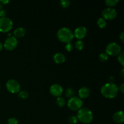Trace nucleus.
<instances>
[{
    "mask_svg": "<svg viewBox=\"0 0 124 124\" xmlns=\"http://www.w3.org/2000/svg\"><path fill=\"white\" fill-rule=\"evenodd\" d=\"M119 92L118 87L113 82H108L102 86L101 93L102 95L108 99L115 98Z\"/></svg>",
    "mask_w": 124,
    "mask_h": 124,
    "instance_id": "f257e3e1",
    "label": "nucleus"
},
{
    "mask_svg": "<svg viewBox=\"0 0 124 124\" xmlns=\"http://www.w3.org/2000/svg\"><path fill=\"white\" fill-rule=\"evenodd\" d=\"M78 120L84 124H90L93 119V114L87 108H81L78 110L76 116Z\"/></svg>",
    "mask_w": 124,
    "mask_h": 124,
    "instance_id": "f03ea898",
    "label": "nucleus"
},
{
    "mask_svg": "<svg viewBox=\"0 0 124 124\" xmlns=\"http://www.w3.org/2000/svg\"><path fill=\"white\" fill-rule=\"evenodd\" d=\"M58 39L62 42L68 43L70 42L74 38L73 33L68 27L61 28L57 33Z\"/></svg>",
    "mask_w": 124,
    "mask_h": 124,
    "instance_id": "7ed1b4c3",
    "label": "nucleus"
},
{
    "mask_svg": "<svg viewBox=\"0 0 124 124\" xmlns=\"http://www.w3.org/2000/svg\"><path fill=\"white\" fill-rule=\"evenodd\" d=\"M82 105H83L82 100L77 96H74L69 99L67 102L68 107L72 111H78L82 108Z\"/></svg>",
    "mask_w": 124,
    "mask_h": 124,
    "instance_id": "20e7f679",
    "label": "nucleus"
},
{
    "mask_svg": "<svg viewBox=\"0 0 124 124\" xmlns=\"http://www.w3.org/2000/svg\"><path fill=\"white\" fill-rule=\"evenodd\" d=\"M13 27V22L7 17L0 18V31L6 33L9 31Z\"/></svg>",
    "mask_w": 124,
    "mask_h": 124,
    "instance_id": "39448f33",
    "label": "nucleus"
},
{
    "mask_svg": "<svg viewBox=\"0 0 124 124\" xmlns=\"http://www.w3.org/2000/svg\"><path fill=\"white\" fill-rule=\"evenodd\" d=\"M121 52V46L116 42H111L107 46L105 53L108 55L116 56Z\"/></svg>",
    "mask_w": 124,
    "mask_h": 124,
    "instance_id": "423d86ee",
    "label": "nucleus"
},
{
    "mask_svg": "<svg viewBox=\"0 0 124 124\" xmlns=\"http://www.w3.org/2000/svg\"><path fill=\"white\" fill-rule=\"evenodd\" d=\"M6 88L11 93L15 94L20 91V84L15 79H10L6 82Z\"/></svg>",
    "mask_w": 124,
    "mask_h": 124,
    "instance_id": "0eeeda50",
    "label": "nucleus"
},
{
    "mask_svg": "<svg viewBox=\"0 0 124 124\" xmlns=\"http://www.w3.org/2000/svg\"><path fill=\"white\" fill-rule=\"evenodd\" d=\"M18 45V40L15 36H9L7 38L4 43V47L7 50H13Z\"/></svg>",
    "mask_w": 124,
    "mask_h": 124,
    "instance_id": "6e6552de",
    "label": "nucleus"
},
{
    "mask_svg": "<svg viewBox=\"0 0 124 124\" xmlns=\"http://www.w3.org/2000/svg\"><path fill=\"white\" fill-rule=\"evenodd\" d=\"M102 16L103 18L105 20H113L117 16V11L113 8H105L102 11Z\"/></svg>",
    "mask_w": 124,
    "mask_h": 124,
    "instance_id": "1a4fd4ad",
    "label": "nucleus"
},
{
    "mask_svg": "<svg viewBox=\"0 0 124 124\" xmlns=\"http://www.w3.org/2000/svg\"><path fill=\"white\" fill-rule=\"evenodd\" d=\"M63 88L61 85L58 84H53L50 88V93L54 97H59L63 93Z\"/></svg>",
    "mask_w": 124,
    "mask_h": 124,
    "instance_id": "9d476101",
    "label": "nucleus"
},
{
    "mask_svg": "<svg viewBox=\"0 0 124 124\" xmlns=\"http://www.w3.org/2000/svg\"><path fill=\"white\" fill-rule=\"evenodd\" d=\"M87 33V30L85 27L79 26L75 29L73 35L78 40H81L82 39L84 38L85 37Z\"/></svg>",
    "mask_w": 124,
    "mask_h": 124,
    "instance_id": "9b49d317",
    "label": "nucleus"
},
{
    "mask_svg": "<svg viewBox=\"0 0 124 124\" xmlns=\"http://www.w3.org/2000/svg\"><path fill=\"white\" fill-rule=\"evenodd\" d=\"M113 120L117 124H122L124 122V113L123 111H116L113 115Z\"/></svg>",
    "mask_w": 124,
    "mask_h": 124,
    "instance_id": "f8f14e48",
    "label": "nucleus"
},
{
    "mask_svg": "<svg viewBox=\"0 0 124 124\" xmlns=\"http://www.w3.org/2000/svg\"><path fill=\"white\" fill-rule=\"evenodd\" d=\"M78 94L79 98H81V99H85L90 95V90L88 87H83L79 90Z\"/></svg>",
    "mask_w": 124,
    "mask_h": 124,
    "instance_id": "ddd939ff",
    "label": "nucleus"
},
{
    "mask_svg": "<svg viewBox=\"0 0 124 124\" xmlns=\"http://www.w3.org/2000/svg\"><path fill=\"white\" fill-rule=\"evenodd\" d=\"M53 61L56 64H62L65 61V56L63 53H56L53 55Z\"/></svg>",
    "mask_w": 124,
    "mask_h": 124,
    "instance_id": "4468645a",
    "label": "nucleus"
},
{
    "mask_svg": "<svg viewBox=\"0 0 124 124\" xmlns=\"http://www.w3.org/2000/svg\"><path fill=\"white\" fill-rule=\"evenodd\" d=\"M26 33V30L24 27H18L16 29L13 31V34H14L15 36L17 38H21L24 36L25 35Z\"/></svg>",
    "mask_w": 124,
    "mask_h": 124,
    "instance_id": "2eb2a0df",
    "label": "nucleus"
},
{
    "mask_svg": "<svg viewBox=\"0 0 124 124\" xmlns=\"http://www.w3.org/2000/svg\"><path fill=\"white\" fill-rule=\"evenodd\" d=\"M65 94L67 98H71L75 96V91L74 90L73 88H69L65 90Z\"/></svg>",
    "mask_w": 124,
    "mask_h": 124,
    "instance_id": "dca6fc26",
    "label": "nucleus"
},
{
    "mask_svg": "<svg viewBox=\"0 0 124 124\" xmlns=\"http://www.w3.org/2000/svg\"><path fill=\"white\" fill-rule=\"evenodd\" d=\"M97 24H98L99 27H100L101 29H103V28L106 27L107 21L103 18H99L97 21Z\"/></svg>",
    "mask_w": 124,
    "mask_h": 124,
    "instance_id": "f3484780",
    "label": "nucleus"
},
{
    "mask_svg": "<svg viewBox=\"0 0 124 124\" xmlns=\"http://www.w3.org/2000/svg\"><path fill=\"white\" fill-rule=\"evenodd\" d=\"M56 102L57 105H58V107H63L65 104V99H64V98H62V97L61 96L58 97Z\"/></svg>",
    "mask_w": 124,
    "mask_h": 124,
    "instance_id": "a211bd4d",
    "label": "nucleus"
},
{
    "mask_svg": "<svg viewBox=\"0 0 124 124\" xmlns=\"http://www.w3.org/2000/svg\"><path fill=\"white\" fill-rule=\"evenodd\" d=\"M118 2V0H106L105 1V4L109 8H111V7L116 6V4Z\"/></svg>",
    "mask_w": 124,
    "mask_h": 124,
    "instance_id": "6ab92c4d",
    "label": "nucleus"
},
{
    "mask_svg": "<svg viewBox=\"0 0 124 124\" xmlns=\"http://www.w3.org/2000/svg\"><path fill=\"white\" fill-rule=\"evenodd\" d=\"M75 47L78 50H82L84 47V44L83 41L81 40H78L76 42H75Z\"/></svg>",
    "mask_w": 124,
    "mask_h": 124,
    "instance_id": "aec40b11",
    "label": "nucleus"
},
{
    "mask_svg": "<svg viewBox=\"0 0 124 124\" xmlns=\"http://www.w3.org/2000/svg\"><path fill=\"white\" fill-rule=\"evenodd\" d=\"M18 96L19 98L23 99H27L28 97H29V93L26 91H21L18 93Z\"/></svg>",
    "mask_w": 124,
    "mask_h": 124,
    "instance_id": "412c9836",
    "label": "nucleus"
},
{
    "mask_svg": "<svg viewBox=\"0 0 124 124\" xmlns=\"http://www.w3.org/2000/svg\"><path fill=\"white\" fill-rule=\"evenodd\" d=\"M117 59L120 64L122 65V66H124V52H121L119 54H118Z\"/></svg>",
    "mask_w": 124,
    "mask_h": 124,
    "instance_id": "4be33fe9",
    "label": "nucleus"
},
{
    "mask_svg": "<svg viewBox=\"0 0 124 124\" xmlns=\"http://www.w3.org/2000/svg\"><path fill=\"white\" fill-rule=\"evenodd\" d=\"M108 58V55L106 53H101L99 56V60L101 62H105Z\"/></svg>",
    "mask_w": 124,
    "mask_h": 124,
    "instance_id": "5701e85b",
    "label": "nucleus"
},
{
    "mask_svg": "<svg viewBox=\"0 0 124 124\" xmlns=\"http://www.w3.org/2000/svg\"><path fill=\"white\" fill-rule=\"evenodd\" d=\"M60 4L61 6L63 8H67L70 6V2L69 0H61L60 1Z\"/></svg>",
    "mask_w": 124,
    "mask_h": 124,
    "instance_id": "b1692460",
    "label": "nucleus"
},
{
    "mask_svg": "<svg viewBox=\"0 0 124 124\" xmlns=\"http://www.w3.org/2000/svg\"><path fill=\"white\" fill-rule=\"evenodd\" d=\"M78 120L77 117L75 116H70L69 118V122L70 124H76L78 123Z\"/></svg>",
    "mask_w": 124,
    "mask_h": 124,
    "instance_id": "393cba45",
    "label": "nucleus"
},
{
    "mask_svg": "<svg viewBox=\"0 0 124 124\" xmlns=\"http://www.w3.org/2000/svg\"><path fill=\"white\" fill-rule=\"evenodd\" d=\"M65 48L68 52H71L73 50V44L71 42H68V43H66V44H65Z\"/></svg>",
    "mask_w": 124,
    "mask_h": 124,
    "instance_id": "a878e982",
    "label": "nucleus"
},
{
    "mask_svg": "<svg viewBox=\"0 0 124 124\" xmlns=\"http://www.w3.org/2000/svg\"><path fill=\"white\" fill-rule=\"evenodd\" d=\"M7 124H19V122H18V121L16 118L11 117L8 120Z\"/></svg>",
    "mask_w": 124,
    "mask_h": 124,
    "instance_id": "bb28decb",
    "label": "nucleus"
},
{
    "mask_svg": "<svg viewBox=\"0 0 124 124\" xmlns=\"http://www.w3.org/2000/svg\"><path fill=\"white\" fill-rule=\"evenodd\" d=\"M118 89H119V90L122 93H124V84H122L119 86V87H118Z\"/></svg>",
    "mask_w": 124,
    "mask_h": 124,
    "instance_id": "cd10ccee",
    "label": "nucleus"
},
{
    "mask_svg": "<svg viewBox=\"0 0 124 124\" xmlns=\"http://www.w3.org/2000/svg\"><path fill=\"white\" fill-rule=\"evenodd\" d=\"M119 38H120V39L121 40V41H122V42H124V31H122V32L120 33Z\"/></svg>",
    "mask_w": 124,
    "mask_h": 124,
    "instance_id": "c85d7f7f",
    "label": "nucleus"
},
{
    "mask_svg": "<svg viewBox=\"0 0 124 124\" xmlns=\"http://www.w3.org/2000/svg\"><path fill=\"white\" fill-rule=\"evenodd\" d=\"M5 15H6V12L4 10L0 11V16H1V18L5 17Z\"/></svg>",
    "mask_w": 124,
    "mask_h": 124,
    "instance_id": "c756f323",
    "label": "nucleus"
},
{
    "mask_svg": "<svg viewBox=\"0 0 124 124\" xmlns=\"http://www.w3.org/2000/svg\"><path fill=\"white\" fill-rule=\"evenodd\" d=\"M0 2H1V4H8V2H9V1H8V0H6V1H0Z\"/></svg>",
    "mask_w": 124,
    "mask_h": 124,
    "instance_id": "7c9ffc66",
    "label": "nucleus"
},
{
    "mask_svg": "<svg viewBox=\"0 0 124 124\" xmlns=\"http://www.w3.org/2000/svg\"><path fill=\"white\" fill-rule=\"evenodd\" d=\"M2 47H3V46H2V43H1V42H0V51L2 50Z\"/></svg>",
    "mask_w": 124,
    "mask_h": 124,
    "instance_id": "2f4dec72",
    "label": "nucleus"
},
{
    "mask_svg": "<svg viewBox=\"0 0 124 124\" xmlns=\"http://www.w3.org/2000/svg\"><path fill=\"white\" fill-rule=\"evenodd\" d=\"M124 69H122V71H121V75H122V76H124Z\"/></svg>",
    "mask_w": 124,
    "mask_h": 124,
    "instance_id": "473e14b6",
    "label": "nucleus"
},
{
    "mask_svg": "<svg viewBox=\"0 0 124 124\" xmlns=\"http://www.w3.org/2000/svg\"><path fill=\"white\" fill-rule=\"evenodd\" d=\"M0 88H1V87H0Z\"/></svg>",
    "mask_w": 124,
    "mask_h": 124,
    "instance_id": "72a5a7b5",
    "label": "nucleus"
}]
</instances>
